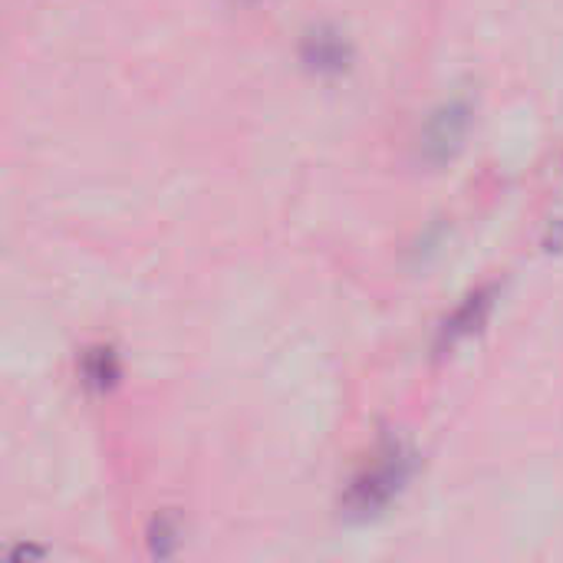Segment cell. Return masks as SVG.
<instances>
[{"instance_id":"cell-1","label":"cell","mask_w":563,"mask_h":563,"mask_svg":"<svg viewBox=\"0 0 563 563\" xmlns=\"http://www.w3.org/2000/svg\"><path fill=\"white\" fill-rule=\"evenodd\" d=\"M412 472H416V455L402 442H386L379 449L376 462L366 465L360 475H353L350 488L343 492V498H340L343 518H350V521L376 518L402 495Z\"/></svg>"},{"instance_id":"cell-2","label":"cell","mask_w":563,"mask_h":563,"mask_svg":"<svg viewBox=\"0 0 563 563\" xmlns=\"http://www.w3.org/2000/svg\"><path fill=\"white\" fill-rule=\"evenodd\" d=\"M468 129H472V102L468 99H449L442 102L422 125V135H419V158L432 168H442L449 165L465 139H468Z\"/></svg>"},{"instance_id":"cell-3","label":"cell","mask_w":563,"mask_h":563,"mask_svg":"<svg viewBox=\"0 0 563 563\" xmlns=\"http://www.w3.org/2000/svg\"><path fill=\"white\" fill-rule=\"evenodd\" d=\"M495 297H498V287L495 284H488V287H478V290H472L449 317H445V323L439 327V336H435V353H452L459 343H465L468 336H475L482 327H485V320L492 317V310H495Z\"/></svg>"},{"instance_id":"cell-4","label":"cell","mask_w":563,"mask_h":563,"mask_svg":"<svg viewBox=\"0 0 563 563\" xmlns=\"http://www.w3.org/2000/svg\"><path fill=\"white\" fill-rule=\"evenodd\" d=\"M300 56H303L307 69H313L320 76H340L353 63V46L336 26H317L303 36Z\"/></svg>"},{"instance_id":"cell-5","label":"cell","mask_w":563,"mask_h":563,"mask_svg":"<svg viewBox=\"0 0 563 563\" xmlns=\"http://www.w3.org/2000/svg\"><path fill=\"white\" fill-rule=\"evenodd\" d=\"M79 376H82V386L89 393H112L122 379V366H119V353L106 343H96L82 353L79 360Z\"/></svg>"},{"instance_id":"cell-6","label":"cell","mask_w":563,"mask_h":563,"mask_svg":"<svg viewBox=\"0 0 563 563\" xmlns=\"http://www.w3.org/2000/svg\"><path fill=\"white\" fill-rule=\"evenodd\" d=\"M178 538H181V531H178V521L172 515L152 518V525H148V554L158 558V561L172 558L178 551Z\"/></svg>"}]
</instances>
